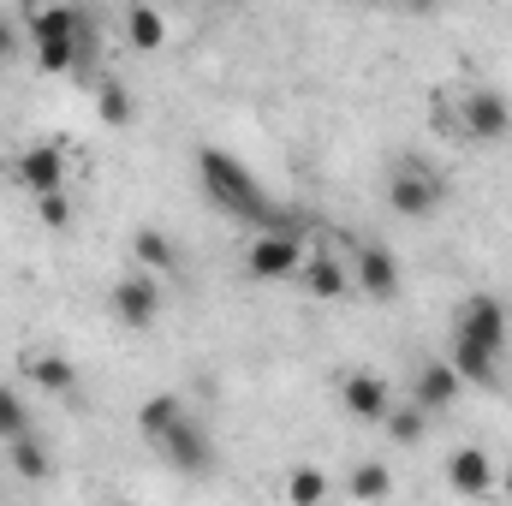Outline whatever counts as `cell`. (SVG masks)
I'll list each match as a JSON object with an SVG mask.
<instances>
[{
    "label": "cell",
    "mask_w": 512,
    "mask_h": 506,
    "mask_svg": "<svg viewBox=\"0 0 512 506\" xmlns=\"http://www.w3.org/2000/svg\"><path fill=\"white\" fill-rule=\"evenodd\" d=\"M197 185L215 209L239 215V221H274L268 191L256 185V173L233 155V149H197Z\"/></svg>",
    "instance_id": "6da1fadb"
},
{
    "label": "cell",
    "mask_w": 512,
    "mask_h": 506,
    "mask_svg": "<svg viewBox=\"0 0 512 506\" xmlns=\"http://www.w3.org/2000/svg\"><path fill=\"white\" fill-rule=\"evenodd\" d=\"M441 203H447V185H441L435 167H423V161H399V167L387 173V209H393L399 221H429Z\"/></svg>",
    "instance_id": "7a4b0ae2"
},
{
    "label": "cell",
    "mask_w": 512,
    "mask_h": 506,
    "mask_svg": "<svg viewBox=\"0 0 512 506\" xmlns=\"http://www.w3.org/2000/svg\"><path fill=\"white\" fill-rule=\"evenodd\" d=\"M108 310H114V322H120V328H131V334L155 328V322H161V310H167V298H161V274H149V268H131L126 280H114V292H108Z\"/></svg>",
    "instance_id": "3957f363"
},
{
    "label": "cell",
    "mask_w": 512,
    "mask_h": 506,
    "mask_svg": "<svg viewBox=\"0 0 512 506\" xmlns=\"http://www.w3.org/2000/svg\"><path fill=\"white\" fill-rule=\"evenodd\" d=\"M155 453H161L173 471H185V477H209V471H215V441H209V429H203L191 411L173 417V429L155 441Z\"/></svg>",
    "instance_id": "277c9868"
},
{
    "label": "cell",
    "mask_w": 512,
    "mask_h": 506,
    "mask_svg": "<svg viewBox=\"0 0 512 506\" xmlns=\"http://www.w3.org/2000/svg\"><path fill=\"white\" fill-rule=\"evenodd\" d=\"M304 256L310 251L298 245V233L268 227V233H256L251 245H245V274H251V280H298Z\"/></svg>",
    "instance_id": "5b68a950"
},
{
    "label": "cell",
    "mask_w": 512,
    "mask_h": 506,
    "mask_svg": "<svg viewBox=\"0 0 512 506\" xmlns=\"http://www.w3.org/2000/svg\"><path fill=\"white\" fill-rule=\"evenodd\" d=\"M453 126L465 131V137H477V143H501V137L512 131V102L501 96V90L477 84V90H465V102H459Z\"/></svg>",
    "instance_id": "8992f818"
},
{
    "label": "cell",
    "mask_w": 512,
    "mask_h": 506,
    "mask_svg": "<svg viewBox=\"0 0 512 506\" xmlns=\"http://www.w3.org/2000/svg\"><path fill=\"white\" fill-rule=\"evenodd\" d=\"M12 185L30 191V197L60 191V185H66V149H60V143H30V149H18V155H12Z\"/></svg>",
    "instance_id": "52a82bcc"
},
{
    "label": "cell",
    "mask_w": 512,
    "mask_h": 506,
    "mask_svg": "<svg viewBox=\"0 0 512 506\" xmlns=\"http://www.w3.org/2000/svg\"><path fill=\"white\" fill-rule=\"evenodd\" d=\"M453 334H465V340H483V346L507 352V304H501L495 292H471V298L453 310Z\"/></svg>",
    "instance_id": "ba28073f"
},
{
    "label": "cell",
    "mask_w": 512,
    "mask_h": 506,
    "mask_svg": "<svg viewBox=\"0 0 512 506\" xmlns=\"http://www.w3.org/2000/svg\"><path fill=\"white\" fill-rule=\"evenodd\" d=\"M352 286H358L364 298H376V304L399 298V256L387 251V245H376V239H364V245L352 251Z\"/></svg>",
    "instance_id": "9c48e42d"
},
{
    "label": "cell",
    "mask_w": 512,
    "mask_h": 506,
    "mask_svg": "<svg viewBox=\"0 0 512 506\" xmlns=\"http://www.w3.org/2000/svg\"><path fill=\"white\" fill-rule=\"evenodd\" d=\"M495 459L483 453V447H459L453 459H447V489L453 495H465V501H483V495H495Z\"/></svg>",
    "instance_id": "30bf717a"
},
{
    "label": "cell",
    "mask_w": 512,
    "mask_h": 506,
    "mask_svg": "<svg viewBox=\"0 0 512 506\" xmlns=\"http://www.w3.org/2000/svg\"><path fill=\"white\" fill-rule=\"evenodd\" d=\"M465 393V376L447 364V358H429V364H417V376H411V399L435 417V411H447L453 399Z\"/></svg>",
    "instance_id": "8fae6325"
},
{
    "label": "cell",
    "mask_w": 512,
    "mask_h": 506,
    "mask_svg": "<svg viewBox=\"0 0 512 506\" xmlns=\"http://www.w3.org/2000/svg\"><path fill=\"white\" fill-rule=\"evenodd\" d=\"M24 36H30V42H60V36L90 42V18H84L78 6H66V0H48V6H36V12L24 18Z\"/></svg>",
    "instance_id": "7c38bea8"
},
{
    "label": "cell",
    "mask_w": 512,
    "mask_h": 506,
    "mask_svg": "<svg viewBox=\"0 0 512 506\" xmlns=\"http://www.w3.org/2000/svg\"><path fill=\"white\" fill-rule=\"evenodd\" d=\"M340 405L358 417V423H382L387 405H393V387L382 376H370V370H352V376L340 381Z\"/></svg>",
    "instance_id": "4fadbf2b"
},
{
    "label": "cell",
    "mask_w": 512,
    "mask_h": 506,
    "mask_svg": "<svg viewBox=\"0 0 512 506\" xmlns=\"http://www.w3.org/2000/svg\"><path fill=\"white\" fill-rule=\"evenodd\" d=\"M447 364L465 376V387H495V381H501V352H495V346H483V340H465V334H453Z\"/></svg>",
    "instance_id": "5bb4252c"
},
{
    "label": "cell",
    "mask_w": 512,
    "mask_h": 506,
    "mask_svg": "<svg viewBox=\"0 0 512 506\" xmlns=\"http://www.w3.org/2000/svg\"><path fill=\"white\" fill-rule=\"evenodd\" d=\"M298 280H304L310 298H346L352 292V262H340V256H328V251H310L304 268H298Z\"/></svg>",
    "instance_id": "9a60e30c"
},
{
    "label": "cell",
    "mask_w": 512,
    "mask_h": 506,
    "mask_svg": "<svg viewBox=\"0 0 512 506\" xmlns=\"http://www.w3.org/2000/svg\"><path fill=\"white\" fill-rule=\"evenodd\" d=\"M126 42L137 48V54H155L161 42H167V12L155 6V0H137L126 12Z\"/></svg>",
    "instance_id": "2e32d148"
},
{
    "label": "cell",
    "mask_w": 512,
    "mask_h": 506,
    "mask_svg": "<svg viewBox=\"0 0 512 506\" xmlns=\"http://www.w3.org/2000/svg\"><path fill=\"white\" fill-rule=\"evenodd\" d=\"M6 459H12V471H18L24 483H48V471H54V459H48V447L36 441V429L12 435V441H6Z\"/></svg>",
    "instance_id": "e0dca14e"
},
{
    "label": "cell",
    "mask_w": 512,
    "mask_h": 506,
    "mask_svg": "<svg viewBox=\"0 0 512 506\" xmlns=\"http://www.w3.org/2000/svg\"><path fill=\"white\" fill-rule=\"evenodd\" d=\"M131 256H137V268H149V274H173V268H179V245H173L161 227H137Z\"/></svg>",
    "instance_id": "ac0fdd59"
},
{
    "label": "cell",
    "mask_w": 512,
    "mask_h": 506,
    "mask_svg": "<svg viewBox=\"0 0 512 506\" xmlns=\"http://www.w3.org/2000/svg\"><path fill=\"white\" fill-rule=\"evenodd\" d=\"M179 411H185V399H179V393H149V399L137 405V435L155 447V441L173 429V417H179Z\"/></svg>",
    "instance_id": "d6986e66"
},
{
    "label": "cell",
    "mask_w": 512,
    "mask_h": 506,
    "mask_svg": "<svg viewBox=\"0 0 512 506\" xmlns=\"http://www.w3.org/2000/svg\"><path fill=\"white\" fill-rule=\"evenodd\" d=\"M382 429H387V441H393V447H417V441L429 435V411H423L417 399H411V405H387Z\"/></svg>",
    "instance_id": "ffe728a7"
},
{
    "label": "cell",
    "mask_w": 512,
    "mask_h": 506,
    "mask_svg": "<svg viewBox=\"0 0 512 506\" xmlns=\"http://www.w3.org/2000/svg\"><path fill=\"white\" fill-rule=\"evenodd\" d=\"M24 376L36 381L42 393H72V387H78V370H72L60 352H36V358H24Z\"/></svg>",
    "instance_id": "44dd1931"
},
{
    "label": "cell",
    "mask_w": 512,
    "mask_h": 506,
    "mask_svg": "<svg viewBox=\"0 0 512 506\" xmlns=\"http://www.w3.org/2000/svg\"><path fill=\"white\" fill-rule=\"evenodd\" d=\"M78 60H84V42H72V36H60V42H36V66L42 72H78Z\"/></svg>",
    "instance_id": "7402d4cb"
},
{
    "label": "cell",
    "mask_w": 512,
    "mask_h": 506,
    "mask_svg": "<svg viewBox=\"0 0 512 506\" xmlns=\"http://www.w3.org/2000/svg\"><path fill=\"white\" fill-rule=\"evenodd\" d=\"M96 114H102L108 126H131V90L120 78H108V84L96 90Z\"/></svg>",
    "instance_id": "603a6c76"
},
{
    "label": "cell",
    "mask_w": 512,
    "mask_h": 506,
    "mask_svg": "<svg viewBox=\"0 0 512 506\" xmlns=\"http://www.w3.org/2000/svg\"><path fill=\"white\" fill-rule=\"evenodd\" d=\"M36 221H42L48 233H66V227H72V197H66V185L36 197Z\"/></svg>",
    "instance_id": "cb8c5ba5"
},
{
    "label": "cell",
    "mask_w": 512,
    "mask_h": 506,
    "mask_svg": "<svg viewBox=\"0 0 512 506\" xmlns=\"http://www.w3.org/2000/svg\"><path fill=\"white\" fill-rule=\"evenodd\" d=\"M387 495H393V477L382 465H358L352 471V501H387Z\"/></svg>",
    "instance_id": "d4e9b609"
},
{
    "label": "cell",
    "mask_w": 512,
    "mask_h": 506,
    "mask_svg": "<svg viewBox=\"0 0 512 506\" xmlns=\"http://www.w3.org/2000/svg\"><path fill=\"white\" fill-rule=\"evenodd\" d=\"M24 429H30V411H24L18 387L0 381V441H12V435H24Z\"/></svg>",
    "instance_id": "484cf974"
},
{
    "label": "cell",
    "mask_w": 512,
    "mask_h": 506,
    "mask_svg": "<svg viewBox=\"0 0 512 506\" xmlns=\"http://www.w3.org/2000/svg\"><path fill=\"white\" fill-rule=\"evenodd\" d=\"M322 495H328V477H322V471H292V477H286V501L310 506V501H322Z\"/></svg>",
    "instance_id": "4316f807"
},
{
    "label": "cell",
    "mask_w": 512,
    "mask_h": 506,
    "mask_svg": "<svg viewBox=\"0 0 512 506\" xmlns=\"http://www.w3.org/2000/svg\"><path fill=\"white\" fill-rule=\"evenodd\" d=\"M12 48H18V24H12V18H0V60H6Z\"/></svg>",
    "instance_id": "83f0119b"
},
{
    "label": "cell",
    "mask_w": 512,
    "mask_h": 506,
    "mask_svg": "<svg viewBox=\"0 0 512 506\" xmlns=\"http://www.w3.org/2000/svg\"><path fill=\"white\" fill-rule=\"evenodd\" d=\"M399 6H405V12H435L441 0H399Z\"/></svg>",
    "instance_id": "f1b7e54d"
},
{
    "label": "cell",
    "mask_w": 512,
    "mask_h": 506,
    "mask_svg": "<svg viewBox=\"0 0 512 506\" xmlns=\"http://www.w3.org/2000/svg\"><path fill=\"white\" fill-rule=\"evenodd\" d=\"M495 489H501V495H512V465L501 471V483H495Z\"/></svg>",
    "instance_id": "f546056e"
},
{
    "label": "cell",
    "mask_w": 512,
    "mask_h": 506,
    "mask_svg": "<svg viewBox=\"0 0 512 506\" xmlns=\"http://www.w3.org/2000/svg\"><path fill=\"white\" fill-rule=\"evenodd\" d=\"M209 6H233V0H209Z\"/></svg>",
    "instance_id": "4dcf8cb0"
}]
</instances>
